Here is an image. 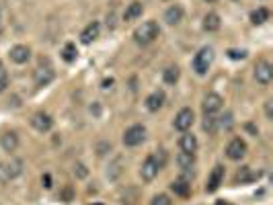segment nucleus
Segmentation results:
<instances>
[{
	"mask_svg": "<svg viewBox=\"0 0 273 205\" xmlns=\"http://www.w3.org/2000/svg\"><path fill=\"white\" fill-rule=\"evenodd\" d=\"M158 33H160L158 23H156V21H146V23H142V25L134 31V41H136L138 45H150V43L158 37Z\"/></svg>",
	"mask_w": 273,
	"mask_h": 205,
	"instance_id": "1",
	"label": "nucleus"
},
{
	"mask_svg": "<svg viewBox=\"0 0 273 205\" xmlns=\"http://www.w3.org/2000/svg\"><path fill=\"white\" fill-rule=\"evenodd\" d=\"M211 62H214V49L211 47H201L197 54H195V58H193V70H195V74L203 76L209 70Z\"/></svg>",
	"mask_w": 273,
	"mask_h": 205,
	"instance_id": "2",
	"label": "nucleus"
},
{
	"mask_svg": "<svg viewBox=\"0 0 273 205\" xmlns=\"http://www.w3.org/2000/svg\"><path fill=\"white\" fill-rule=\"evenodd\" d=\"M23 173V162L19 158H11L9 162H0V183H9Z\"/></svg>",
	"mask_w": 273,
	"mask_h": 205,
	"instance_id": "3",
	"label": "nucleus"
},
{
	"mask_svg": "<svg viewBox=\"0 0 273 205\" xmlns=\"http://www.w3.org/2000/svg\"><path fill=\"white\" fill-rule=\"evenodd\" d=\"M144 140H146V127H144V125H132V127H128L126 133H124V144L130 146V148L140 146Z\"/></svg>",
	"mask_w": 273,
	"mask_h": 205,
	"instance_id": "4",
	"label": "nucleus"
},
{
	"mask_svg": "<svg viewBox=\"0 0 273 205\" xmlns=\"http://www.w3.org/2000/svg\"><path fill=\"white\" fill-rule=\"evenodd\" d=\"M255 80L259 84H269L273 80V66L267 62V60H261L257 66H255Z\"/></svg>",
	"mask_w": 273,
	"mask_h": 205,
	"instance_id": "5",
	"label": "nucleus"
},
{
	"mask_svg": "<svg viewBox=\"0 0 273 205\" xmlns=\"http://www.w3.org/2000/svg\"><path fill=\"white\" fill-rule=\"evenodd\" d=\"M222 96L220 94H216V92H209V94H205V98H203V102H201V109H203V113L205 115H214V113H218L222 109Z\"/></svg>",
	"mask_w": 273,
	"mask_h": 205,
	"instance_id": "6",
	"label": "nucleus"
},
{
	"mask_svg": "<svg viewBox=\"0 0 273 205\" xmlns=\"http://www.w3.org/2000/svg\"><path fill=\"white\" fill-rule=\"evenodd\" d=\"M193 121H195L193 109L185 107V109H181V111L177 113V117H175V129H179V131H187V129L193 125Z\"/></svg>",
	"mask_w": 273,
	"mask_h": 205,
	"instance_id": "7",
	"label": "nucleus"
},
{
	"mask_svg": "<svg viewBox=\"0 0 273 205\" xmlns=\"http://www.w3.org/2000/svg\"><path fill=\"white\" fill-rule=\"evenodd\" d=\"M245 154H247V144H245V140H240V138H234V140L226 146V156H228L230 160H240Z\"/></svg>",
	"mask_w": 273,
	"mask_h": 205,
	"instance_id": "8",
	"label": "nucleus"
},
{
	"mask_svg": "<svg viewBox=\"0 0 273 205\" xmlns=\"http://www.w3.org/2000/svg\"><path fill=\"white\" fill-rule=\"evenodd\" d=\"M158 170H160V166H158V162H156V158H154V154H150V156L142 162L140 177H142L144 181H152V179L158 175Z\"/></svg>",
	"mask_w": 273,
	"mask_h": 205,
	"instance_id": "9",
	"label": "nucleus"
},
{
	"mask_svg": "<svg viewBox=\"0 0 273 205\" xmlns=\"http://www.w3.org/2000/svg\"><path fill=\"white\" fill-rule=\"evenodd\" d=\"M224 183V166H214V170H211V175H209V179H207V185H205V191L207 193H214V191H218L220 189V185Z\"/></svg>",
	"mask_w": 273,
	"mask_h": 205,
	"instance_id": "10",
	"label": "nucleus"
},
{
	"mask_svg": "<svg viewBox=\"0 0 273 205\" xmlns=\"http://www.w3.org/2000/svg\"><path fill=\"white\" fill-rule=\"evenodd\" d=\"M9 58H11L15 64H25V62H29V58H31V49H29L27 45H15V47H11V51H9Z\"/></svg>",
	"mask_w": 273,
	"mask_h": 205,
	"instance_id": "11",
	"label": "nucleus"
},
{
	"mask_svg": "<svg viewBox=\"0 0 273 205\" xmlns=\"http://www.w3.org/2000/svg\"><path fill=\"white\" fill-rule=\"evenodd\" d=\"M53 70L49 68V66H39L35 72H33V80H35V84L37 86H47L51 80H53Z\"/></svg>",
	"mask_w": 273,
	"mask_h": 205,
	"instance_id": "12",
	"label": "nucleus"
},
{
	"mask_svg": "<svg viewBox=\"0 0 273 205\" xmlns=\"http://www.w3.org/2000/svg\"><path fill=\"white\" fill-rule=\"evenodd\" d=\"M31 125H33L37 131H49L51 125H53V119H51L47 113L39 111V113H35V115L31 117Z\"/></svg>",
	"mask_w": 273,
	"mask_h": 205,
	"instance_id": "13",
	"label": "nucleus"
},
{
	"mask_svg": "<svg viewBox=\"0 0 273 205\" xmlns=\"http://www.w3.org/2000/svg\"><path fill=\"white\" fill-rule=\"evenodd\" d=\"M0 146H3L5 152H15L19 146V135L15 131H7L3 138H0Z\"/></svg>",
	"mask_w": 273,
	"mask_h": 205,
	"instance_id": "14",
	"label": "nucleus"
},
{
	"mask_svg": "<svg viewBox=\"0 0 273 205\" xmlns=\"http://www.w3.org/2000/svg\"><path fill=\"white\" fill-rule=\"evenodd\" d=\"M99 31H101V25H99V23H90V25H86L84 31L80 33V41L86 43V45L93 43V41L99 37Z\"/></svg>",
	"mask_w": 273,
	"mask_h": 205,
	"instance_id": "15",
	"label": "nucleus"
},
{
	"mask_svg": "<svg viewBox=\"0 0 273 205\" xmlns=\"http://www.w3.org/2000/svg\"><path fill=\"white\" fill-rule=\"evenodd\" d=\"M179 148H181V152H191V154H195V150H197V138L193 135V133H183L181 135V140H179Z\"/></svg>",
	"mask_w": 273,
	"mask_h": 205,
	"instance_id": "16",
	"label": "nucleus"
},
{
	"mask_svg": "<svg viewBox=\"0 0 273 205\" xmlns=\"http://www.w3.org/2000/svg\"><path fill=\"white\" fill-rule=\"evenodd\" d=\"M162 102H165V94H162L160 90H156V92H152L148 98H146V109L148 111H158L160 107H162Z\"/></svg>",
	"mask_w": 273,
	"mask_h": 205,
	"instance_id": "17",
	"label": "nucleus"
},
{
	"mask_svg": "<svg viewBox=\"0 0 273 205\" xmlns=\"http://www.w3.org/2000/svg\"><path fill=\"white\" fill-rule=\"evenodd\" d=\"M181 19H183V9H181L179 5H173L171 9H167V13H165L167 25H179Z\"/></svg>",
	"mask_w": 273,
	"mask_h": 205,
	"instance_id": "18",
	"label": "nucleus"
},
{
	"mask_svg": "<svg viewBox=\"0 0 273 205\" xmlns=\"http://www.w3.org/2000/svg\"><path fill=\"white\" fill-rule=\"evenodd\" d=\"M142 13H144V5L136 0V3H132V5L126 9V13H124V21H134V19L142 17Z\"/></svg>",
	"mask_w": 273,
	"mask_h": 205,
	"instance_id": "19",
	"label": "nucleus"
},
{
	"mask_svg": "<svg viewBox=\"0 0 273 205\" xmlns=\"http://www.w3.org/2000/svg\"><path fill=\"white\" fill-rule=\"evenodd\" d=\"M177 164H179V168H183V170H191L193 164H195V154H191V152H181L179 156H177Z\"/></svg>",
	"mask_w": 273,
	"mask_h": 205,
	"instance_id": "20",
	"label": "nucleus"
},
{
	"mask_svg": "<svg viewBox=\"0 0 273 205\" xmlns=\"http://www.w3.org/2000/svg\"><path fill=\"white\" fill-rule=\"evenodd\" d=\"M203 29H205L207 33L218 31V29H220V17H218L216 13H207V15L203 17Z\"/></svg>",
	"mask_w": 273,
	"mask_h": 205,
	"instance_id": "21",
	"label": "nucleus"
},
{
	"mask_svg": "<svg viewBox=\"0 0 273 205\" xmlns=\"http://www.w3.org/2000/svg\"><path fill=\"white\" fill-rule=\"evenodd\" d=\"M124 173V158H115L111 164H109V170H107V177L111 179V181H115L119 175Z\"/></svg>",
	"mask_w": 273,
	"mask_h": 205,
	"instance_id": "22",
	"label": "nucleus"
},
{
	"mask_svg": "<svg viewBox=\"0 0 273 205\" xmlns=\"http://www.w3.org/2000/svg\"><path fill=\"white\" fill-rule=\"evenodd\" d=\"M171 189H173L177 195H181V197H187V195H189V191H191V185H189L185 179H179V181H175V183L171 185Z\"/></svg>",
	"mask_w": 273,
	"mask_h": 205,
	"instance_id": "23",
	"label": "nucleus"
},
{
	"mask_svg": "<svg viewBox=\"0 0 273 205\" xmlns=\"http://www.w3.org/2000/svg\"><path fill=\"white\" fill-rule=\"evenodd\" d=\"M251 21L255 23V25H263L265 21H269V11L267 9H257V11H253L251 13Z\"/></svg>",
	"mask_w": 273,
	"mask_h": 205,
	"instance_id": "24",
	"label": "nucleus"
},
{
	"mask_svg": "<svg viewBox=\"0 0 273 205\" xmlns=\"http://www.w3.org/2000/svg\"><path fill=\"white\" fill-rule=\"evenodd\" d=\"M162 78H165L167 84H175V82L179 80V68H177V66H175V68H167L165 74H162Z\"/></svg>",
	"mask_w": 273,
	"mask_h": 205,
	"instance_id": "25",
	"label": "nucleus"
},
{
	"mask_svg": "<svg viewBox=\"0 0 273 205\" xmlns=\"http://www.w3.org/2000/svg\"><path fill=\"white\" fill-rule=\"evenodd\" d=\"M62 58H64L66 62H74V60H76V47H74V43H66V45H64Z\"/></svg>",
	"mask_w": 273,
	"mask_h": 205,
	"instance_id": "26",
	"label": "nucleus"
},
{
	"mask_svg": "<svg viewBox=\"0 0 273 205\" xmlns=\"http://www.w3.org/2000/svg\"><path fill=\"white\" fill-rule=\"evenodd\" d=\"M203 129H205V131H209V133H214V131L218 129V119H216L214 115H205V121H203Z\"/></svg>",
	"mask_w": 273,
	"mask_h": 205,
	"instance_id": "27",
	"label": "nucleus"
},
{
	"mask_svg": "<svg viewBox=\"0 0 273 205\" xmlns=\"http://www.w3.org/2000/svg\"><path fill=\"white\" fill-rule=\"evenodd\" d=\"M251 179H255V177L249 173V166H242V168L236 173V181H240V183H245V181H251Z\"/></svg>",
	"mask_w": 273,
	"mask_h": 205,
	"instance_id": "28",
	"label": "nucleus"
},
{
	"mask_svg": "<svg viewBox=\"0 0 273 205\" xmlns=\"http://www.w3.org/2000/svg\"><path fill=\"white\" fill-rule=\"evenodd\" d=\"M228 58L230 60H242V58H247V51L245 49H228Z\"/></svg>",
	"mask_w": 273,
	"mask_h": 205,
	"instance_id": "29",
	"label": "nucleus"
},
{
	"mask_svg": "<svg viewBox=\"0 0 273 205\" xmlns=\"http://www.w3.org/2000/svg\"><path fill=\"white\" fill-rule=\"evenodd\" d=\"M154 158H156V162H158L160 168H165V164H167V152H165V150H158V152L154 154Z\"/></svg>",
	"mask_w": 273,
	"mask_h": 205,
	"instance_id": "30",
	"label": "nucleus"
},
{
	"mask_svg": "<svg viewBox=\"0 0 273 205\" xmlns=\"http://www.w3.org/2000/svg\"><path fill=\"white\" fill-rule=\"evenodd\" d=\"M150 205H171V199H169V195H156Z\"/></svg>",
	"mask_w": 273,
	"mask_h": 205,
	"instance_id": "31",
	"label": "nucleus"
},
{
	"mask_svg": "<svg viewBox=\"0 0 273 205\" xmlns=\"http://www.w3.org/2000/svg\"><path fill=\"white\" fill-rule=\"evenodd\" d=\"M7 86H9V76H7V70L0 66V92H3Z\"/></svg>",
	"mask_w": 273,
	"mask_h": 205,
	"instance_id": "32",
	"label": "nucleus"
},
{
	"mask_svg": "<svg viewBox=\"0 0 273 205\" xmlns=\"http://www.w3.org/2000/svg\"><path fill=\"white\" fill-rule=\"evenodd\" d=\"M74 175H76V177H80V179H84L88 173H86L84 164H76V166H74Z\"/></svg>",
	"mask_w": 273,
	"mask_h": 205,
	"instance_id": "33",
	"label": "nucleus"
},
{
	"mask_svg": "<svg viewBox=\"0 0 273 205\" xmlns=\"http://www.w3.org/2000/svg\"><path fill=\"white\" fill-rule=\"evenodd\" d=\"M265 113H267V117H269V119L273 117V109H271V100H267V102H265Z\"/></svg>",
	"mask_w": 273,
	"mask_h": 205,
	"instance_id": "34",
	"label": "nucleus"
},
{
	"mask_svg": "<svg viewBox=\"0 0 273 205\" xmlns=\"http://www.w3.org/2000/svg\"><path fill=\"white\" fill-rule=\"evenodd\" d=\"M43 183H45V185H43L45 189H49V187H51V179H49V175H45V177H43Z\"/></svg>",
	"mask_w": 273,
	"mask_h": 205,
	"instance_id": "35",
	"label": "nucleus"
},
{
	"mask_svg": "<svg viewBox=\"0 0 273 205\" xmlns=\"http://www.w3.org/2000/svg\"><path fill=\"white\" fill-rule=\"evenodd\" d=\"M111 84H113V80H105L103 82V88H111Z\"/></svg>",
	"mask_w": 273,
	"mask_h": 205,
	"instance_id": "36",
	"label": "nucleus"
},
{
	"mask_svg": "<svg viewBox=\"0 0 273 205\" xmlns=\"http://www.w3.org/2000/svg\"><path fill=\"white\" fill-rule=\"evenodd\" d=\"M205 3H214V0H205Z\"/></svg>",
	"mask_w": 273,
	"mask_h": 205,
	"instance_id": "37",
	"label": "nucleus"
},
{
	"mask_svg": "<svg viewBox=\"0 0 273 205\" xmlns=\"http://www.w3.org/2000/svg\"><path fill=\"white\" fill-rule=\"evenodd\" d=\"M0 66H3V64H0Z\"/></svg>",
	"mask_w": 273,
	"mask_h": 205,
	"instance_id": "38",
	"label": "nucleus"
}]
</instances>
